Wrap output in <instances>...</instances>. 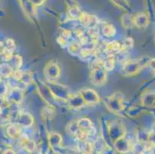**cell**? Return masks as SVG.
I'll return each mask as SVG.
<instances>
[{"label": "cell", "instance_id": "ba28073f", "mask_svg": "<svg viewBox=\"0 0 155 154\" xmlns=\"http://www.w3.org/2000/svg\"><path fill=\"white\" fill-rule=\"evenodd\" d=\"M49 142H50V146L52 148L60 146L62 143L61 136L58 133L50 134L49 136Z\"/></svg>", "mask_w": 155, "mask_h": 154}, {"label": "cell", "instance_id": "ac0fdd59", "mask_svg": "<svg viewBox=\"0 0 155 154\" xmlns=\"http://www.w3.org/2000/svg\"><path fill=\"white\" fill-rule=\"evenodd\" d=\"M139 154H146L145 152H141V153H139Z\"/></svg>", "mask_w": 155, "mask_h": 154}, {"label": "cell", "instance_id": "30bf717a", "mask_svg": "<svg viewBox=\"0 0 155 154\" xmlns=\"http://www.w3.org/2000/svg\"><path fill=\"white\" fill-rule=\"evenodd\" d=\"M103 32L106 36L107 37H112L116 34V29L114 25L111 24H105L103 27Z\"/></svg>", "mask_w": 155, "mask_h": 154}, {"label": "cell", "instance_id": "2e32d148", "mask_svg": "<svg viewBox=\"0 0 155 154\" xmlns=\"http://www.w3.org/2000/svg\"><path fill=\"white\" fill-rule=\"evenodd\" d=\"M149 151H150L149 154H155V145H151Z\"/></svg>", "mask_w": 155, "mask_h": 154}, {"label": "cell", "instance_id": "5b68a950", "mask_svg": "<svg viewBox=\"0 0 155 154\" xmlns=\"http://www.w3.org/2000/svg\"><path fill=\"white\" fill-rule=\"evenodd\" d=\"M79 19L80 20V22H82L83 25L89 28H94L96 23L97 22V18L94 15L87 13H82Z\"/></svg>", "mask_w": 155, "mask_h": 154}, {"label": "cell", "instance_id": "6da1fadb", "mask_svg": "<svg viewBox=\"0 0 155 154\" xmlns=\"http://www.w3.org/2000/svg\"><path fill=\"white\" fill-rule=\"evenodd\" d=\"M114 146H115V148H116L118 152H123V153H126V152H129L134 147L131 143L130 142L127 138H125L124 136L118 138L117 139L115 140Z\"/></svg>", "mask_w": 155, "mask_h": 154}, {"label": "cell", "instance_id": "7a4b0ae2", "mask_svg": "<svg viewBox=\"0 0 155 154\" xmlns=\"http://www.w3.org/2000/svg\"><path fill=\"white\" fill-rule=\"evenodd\" d=\"M149 24V19L147 15L143 12L136 14L134 16H133V25H134L137 27L143 29L147 27Z\"/></svg>", "mask_w": 155, "mask_h": 154}, {"label": "cell", "instance_id": "8fae6325", "mask_svg": "<svg viewBox=\"0 0 155 154\" xmlns=\"http://www.w3.org/2000/svg\"><path fill=\"white\" fill-rule=\"evenodd\" d=\"M84 146L82 149L84 154H93L94 153V145L90 142H84Z\"/></svg>", "mask_w": 155, "mask_h": 154}, {"label": "cell", "instance_id": "4fadbf2b", "mask_svg": "<svg viewBox=\"0 0 155 154\" xmlns=\"http://www.w3.org/2000/svg\"><path fill=\"white\" fill-rule=\"evenodd\" d=\"M148 143L150 145H155V131L148 134Z\"/></svg>", "mask_w": 155, "mask_h": 154}, {"label": "cell", "instance_id": "e0dca14e", "mask_svg": "<svg viewBox=\"0 0 155 154\" xmlns=\"http://www.w3.org/2000/svg\"><path fill=\"white\" fill-rule=\"evenodd\" d=\"M0 154H3V152H2V150H0Z\"/></svg>", "mask_w": 155, "mask_h": 154}, {"label": "cell", "instance_id": "5bb4252c", "mask_svg": "<svg viewBox=\"0 0 155 154\" xmlns=\"http://www.w3.org/2000/svg\"><path fill=\"white\" fill-rule=\"evenodd\" d=\"M148 65L150 66V67L151 68L152 70L155 71V59H150V62H149Z\"/></svg>", "mask_w": 155, "mask_h": 154}, {"label": "cell", "instance_id": "52a82bcc", "mask_svg": "<svg viewBox=\"0 0 155 154\" xmlns=\"http://www.w3.org/2000/svg\"><path fill=\"white\" fill-rule=\"evenodd\" d=\"M6 132L8 136L11 139H18L21 136H20V129H19V125H11L9 126L7 128Z\"/></svg>", "mask_w": 155, "mask_h": 154}, {"label": "cell", "instance_id": "9c48e42d", "mask_svg": "<svg viewBox=\"0 0 155 154\" xmlns=\"http://www.w3.org/2000/svg\"><path fill=\"white\" fill-rule=\"evenodd\" d=\"M107 50L110 53V55H112L113 53H117V52L123 50V46L120 42L114 41V42H110L107 46Z\"/></svg>", "mask_w": 155, "mask_h": 154}, {"label": "cell", "instance_id": "277c9868", "mask_svg": "<svg viewBox=\"0 0 155 154\" xmlns=\"http://www.w3.org/2000/svg\"><path fill=\"white\" fill-rule=\"evenodd\" d=\"M77 123L80 132L85 133L88 134V135H90L93 129H94L93 128L92 123L89 120H87V119L80 120L78 122H77Z\"/></svg>", "mask_w": 155, "mask_h": 154}, {"label": "cell", "instance_id": "8992f818", "mask_svg": "<svg viewBox=\"0 0 155 154\" xmlns=\"http://www.w3.org/2000/svg\"><path fill=\"white\" fill-rule=\"evenodd\" d=\"M19 140H20V143L22 147L27 152H32L36 149V143L32 139L28 137H25V136H20Z\"/></svg>", "mask_w": 155, "mask_h": 154}, {"label": "cell", "instance_id": "7c38bea8", "mask_svg": "<svg viewBox=\"0 0 155 154\" xmlns=\"http://www.w3.org/2000/svg\"><path fill=\"white\" fill-rule=\"evenodd\" d=\"M111 2H114L116 5L121 8H124L125 10H127V8H129V4L127 0H111Z\"/></svg>", "mask_w": 155, "mask_h": 154}, {"label": "cell", "instance_id": "9a60e30c", "mask_svg": "<svg viewBox=\"0 0 155 154\" xmlns=\"http://www.w3.org/2000/svg\"><path fill=\"white\" fill-rule=\"evenodd\" d=\"M3 154H15V151L12 149H7L3 152Z\"/></svg>", "mask_w": 155, "mask_h": 154}, {"label": "cell", "instance_id": "3957f363", "mask_svg": "<svg viewBox=\"0 0 155 154\" xmlns=\"http://www.w3.org/2000/svg\"><path fill=\"white\" fill-rule=\"evenodd\" d=\"M80 95L82 97L84 102H86L89 104L97 103L99 101V98L97 97V93L91 90V89L82 91V93H80Z\"/></svg>", "mask_w": 155, "mask_h": 154}]
</instances>
